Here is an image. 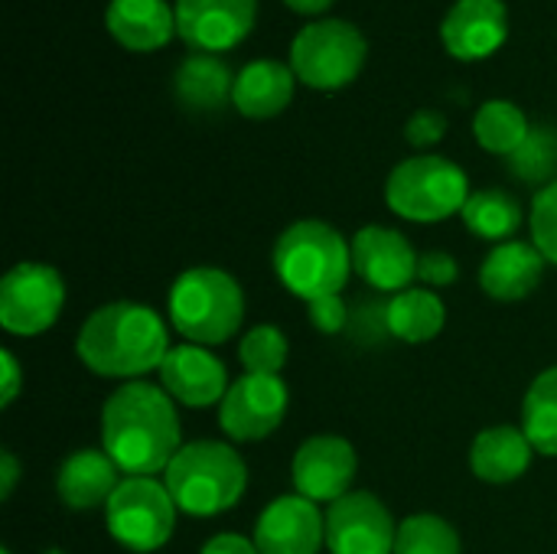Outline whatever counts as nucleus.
<instances>
[{"label": "nucleus", "mask_w": 557, "mask_h": 554, "mask_svg": "<svg viewBox=\"0 0 557 554\" xmlns=\"http://www.w3.org/2000/svg\"><path fill=\"white\" fill-rule=\"evenodd\" d=\"M392 330H388V300L379 304V300H362L352 307L349 313V340L359 343V346H379L382 340H388Z\"/></svg>", "instance_id": "2f4dec72"}, {"label": "nucleus", "mask_w": 557, "mask_h": 554, "mask_svg": "<svg viewBox=\"0 0 557 554\" xmlns=\"http://www.w3.org/2000/svg\"><path fill=\"white\" fill-rule=\"evenodd\" d=\"M163 483L180 513L212 519L242 503L248 490V464L225 441H193L170 460Z\"/></svg>", "instance_id": "20e7f679"}, {"label": "nucleus", "mask_w": 557, "mask_h": 554, "mask_svg": "<svg viewBox=\"0 0 557 554\" xmlns=\"http://www.w3.org/2000/svg\"><path fill=\"white\" fill-rule=\"evenodd\" d=\"M463 225L483 238V242H493V245H503V242H512L516 232L522 229V202L509 193V189H499V186H486V189H473L463 212H460Z\"/></svg>", "instance_id": "393cba45"}, {"label": "nucleus", "mask_w": 557, "mask_h": 554, "mask_svg": "<svg viewBox=\"0 0 557 554\" xmlns=\"http://www.w3.org/2000/svg\"><path fill=\"white\" fill-rule=\"evenodd\" d=\"M157 376H160V385L166 389V395L183 408L222 405V398L232 385L225 362L212 349L196 346V343L173 346Z\"/></svg>", "instance_id": "dca6fc26"}, {"label": "nucleus", "mask_w": 557, "mask_h": 554, "mask_svg": "<svg viewBox=\"0 0 557 554\" xmlns=\"http://www.w3.org/2000/svg\"><path fill=\"white\" fill-rule=\"evenodd\" d=\"M444 134H447V118L434 108L414 111L405 124V137L411 147H434Z\"/></svg>", "instance_id": "f704fd0d"}, {"label": "nucleus", "mask_w": 557, "mask_h": 554, "mask_svg": "<svg viewBox=\"0 0 557 554\" xmlns=\"http://www.w3.org/2000/svg\"><path fill=\"white\" fill-rule=\"evenodd\" d=\"M294 69L277 62V59H255L248 62L238 75H235V108L251 118V121H264L281 114L290 98H294Z\"/></svg>", "instance_id": "5701e85b"}, {"label": "nucleus", "mask_w": 557, "mask_h": 554, "mask_svg": "<svg viewBox=\"0 0 557 554\" xmlns=\"http://www.w3.org/2000/svg\"><path fill=\"white\" fill-rule=\"evenodd\" d=\"M447 323V307L431 287H408L388 297V330L398 343H431Z\"/></svg>", "instance_id": "b1692460"}, {"label": "nucleus", "mask_w": 557, "mask_h": 554, "mask_svg": "<svg viewBox=\"0 0 557 554\" xmlns=\"http://www.w3.org/2000/svg\"><path fill=\"white\" fill-rule=\"evenodd\" d=\"M287 405H290V389L281 376L245 372L228 385L219 405V424L225 438L235 444L264 441L281 428Z\"/></svg>", "instance_id": "9d476101"}, {"label": "nucleus", "mask_w": 557, "mask_h": 554, "mask_svg": "<svg viewBox=\"0 0 557 554\" xmlns=\"http://www.w3.org/2000/svg\"><path fill=\"white\" fill-rule=\"evenodd\" d=\"M460 278V264L447 251H424L418 258V281L424 287H450Z\"/></svg>", "instance_id": "72a5a7b5"}, {"label": "nucleus", "mask_w": 557, "mask_h": 554, "mask_svg": "<svg viewBox=\"0 0 557 554\" xmlns=\"http://www.w3.org/2000/svg\"><path fill=\"white\" fill-rule=\"evenodd\" d=\"M0 372H3V392H0V405L10 408L23 389V369L13 356V349H0Z\"/></svg>", "instance_id": "c9c22d12"}, {"label": "nucleus", "mask_w": 557, "mask_h": 554, "mask_svg": "<svg viewBox=\"0 0 557 554\" xmlns=\"http://www.w3.org/2000/svg\"><path fill=\"white\" fill-rule=\"evenodd\" d=\"M529 131H532V124H529L525 111L506 98L486 101L473 118V134H476L480 147L490 153H499V157L516 153V147L529 137Z\"/></svg>", "instance_id": "bb28decb"}, {"label": "nucleus", "mask_w": 557, "mask_h": 554, "mask_svg": "<svg viewBox=\"0 0 557 554\" xmlns=\"http://www.w3.org/2000/svg\"><path fill=\"white\" fill-rule=\"evenodd\" d=\"M271 261L277 281L310 304L326 294H343L352 274V242L330 222L300 219L277 235Z\"/></svg>", "instance_id": "7ed1b4c3"}, {"label": "nucleus", "mask_w": 557, "mask_h": 554, "mask_svg": "<svg viewBox=\"0 0 557 554\" xmlns=\"http://www.w3.org/2000/svg\"><path fill=\"white\" fill-rule=\"evenodd\" d=\"M65 307V281L52 264L20 261L0 281V327L10 336H39Z\"/></svg>", "instance_id": "1a4fd4ad"}, {"label": "nucleus", "mask_w": 557, "mask_h": 554, "mask_svg": "<svg viewBox=\"0 0 557 554\" xmlns=\"http://www.w3.org/2000/svg\"><path fill=\"white\" fill-rule=\"evenodd\" d=\"M369 56V42L349 20H313L307 23L290 46L294 75L320 91H336L349 85Z\"/></svg>", "instance_id": "6e6552de"}, {"label": "nucleus", "mask_w": 557, "mask_h": 554, "mask_svg": "<svg viewBox=\"0 0 557 554\" xmlns=\"http://www.w3.org/2000/svg\"><path fill=\"white\" fill-rule=\"evenodd\" d=\"M170 349L163 317L134 300H114L91 310L75 340V356L91 376L124 382L160 372Z\"/></svg>", "instance_id": "f03ea898"}, {"label": "nucleus", "mask_w": 557, "mask_h": 554, "mask_svg": "<svg viewBox=\"0 0 557 554\" xmlns=\"http://www.w3.org/2000/svg\"><path fill=\"white\" fill-rule=\"evenodd\" d=\"M545 264L548 261L535 248V242L512 238V242L493 245L480 264V287L486 297L503 300V304L525 300L539 291L545 278Z\"/></svg>", "instance_id": "a211bd4d"}, {"label": "nucleus", "mask_w": 557, "mask_h": 554, "mask_svg": "<svg viewBox=\"0 0 557 554\" xmlns=\"http://www.w3.org/2000/svg\"><path fill=\"white\" fill-rule=\"evenodd\" d=\"M522 431L535 454L557 457V366L535 376L522 402Z\"/></svg>", "instance_id": "a878e982"}, {"label": "nucleus", "mask_w": 557, "mask_h": 554, "mask_svg": "<svg viewBox=\"0 0 557 554\" xmlns=\"http://www.w3.org/2000/svg\"><path fill=\"white\" fill-rule=\"evenodd\" d=\"M0 554H13V552H10V549H0Z\"/></svg>", "instance_id": "ea45409f"}, {"label": "nucleus", "mask_w": 557, "mask_h": 554, "mask_svg": "<svg viewBox=\"0 0 557 554\" xmlns=\"http://www.w3.org/2000/svg\"><path fill=\"white\" fill-rule=\"evenodd\" d=\"M166 310L173 330L186 343L212 349L242 330L245 291L228 271L215 264H196L173 281Z\"/></svg>", "instance_id": "39448f33"}, {"label": "nucleus", "mask_w": 557, "mask_h": 554, "mask_svg": "<svg viewBox=\"0 0 557 554\" xmlns=\"http://www.w3.org/2000/svg\"><path fill=\"white\" fill-rule=\"evenodd\" d=\"M121 480H124V473L117 470V464L104 451L85 447V451L69 454L65 464L59 467L55 493H59L65 509L91 513V509L108 506V500L114 496Z\"/></svg>", "instance_id": "6ab92c4d"}, {"label": "nucleus", "mask_w": 557, "mask_h": 554, "mask_svg": "<svg viewBox=\"0 0 557 554\" xmlns=\"http://www.w3.org/2000/svg\"><path fill=\"white\" fill-rule=\"evenodd\" d=\"M535 447L525 438L522 428L512 424H496L476 434L473 447H470V470L493 487L512 483L519 477H525V470L532 467Z\"/></svg>", "instance_id": "412c9836"}, {"label": "nucleus", "mask_w": 557, "mask_h": 554, "mask_svg": "<svg viewBox=\"0 0 557 554\" xmlns=\"http://www.w3.org/2000/svg\"><path fill=\"white\" fill-rule=\"evenodd\" d=\"M359 470V457L356 447L346 438L336 434H317L307 438L290 464V477H294V490L310 500V503H326L333 506L336 500H343L346 493H352V480Z\"/></svg>", "instance_id": "f8f14e48"}, {"label": "nucleus", "mask_w": 557, "mask_h": 554, "mask_svg": "<svg viewBox=\"0 0 557 554\" xmlns=\"http://www.w3.org/2000/svg\"><path fill=\"white\" fill-rule=\"evenodd\" d=\"M470 199L467 173L437 153H418L401 160L385 180V202L408 222H444L460 216Z\"/></svg>", "instance_id": "423d86ee"}, {"label": "nucleus", "mask_w": 557, "mask_h": 554, "mask_svg": "<svg viewBox=\"0 0 557 554\" xmlns=\"http://www.w3.org/2000/svg\"><path fill=\"white\" fill-rule=\"evenodd\" d=\"M199 554H261V552H258L255 539H245V535H235V532H219V535H212V539L202 545V552Z\"/></svg>", "instance_id": "e433bc0d"}, {"label": "nucleus", "mask_w": 557, "mask_h": 554, "mask_svg": "<svg viewBox=\"0 0 557 554\" xmlns=\"http://www.w3.org/2000/svg\"><path fill=\"white\" fill-rule=\"evenodd\" d=\"M395 554H460V535L447 519L418 513L398 522Z\"/></svg>", "instance_id": "c85d7f7f"}, {"label": "nucleus", "mask_w": 557, "mask_h": 554, "mask_svg": "<svg viewBox=\"0 0 557 554\" xmlns=\"http://www.w3.org/2000/svg\"><path fill=\"white\" fill-rule=\"evenodd\" d=\"M20 480V464L10 451H0V500H10Z\"/></svg>", "instance_id": "4c0bfd02"}, {"label": "nucleus", "mask_w": 557, "mask_h": 554, "mask_svg": "<svg viewBox=\"0 0 557 554\" xmlns=\"http://www.w3.org/2000/svg\"><path fill=\"white\" fill-rule=\"evenodd\" d=\"M414 245L388 225H366L352 235V271L382 294H401L418 281Z\"/></svg>", "instance_id": "ddd939ff"}, {"label": "nucleus", "mask_w": 557, "mask_h": 554, "mask_svg": "<svg viewBox=\"0 0 557 554\" xmlns=\"http://www.w3.org/2000/svg\"><path fill=\"white\" fill-rule=\"evenodd\" d=\"M176 503L157 477H124L104 506L111 539L134 554L160 552L176 532Z\"/></svg>", "instance_id": "0eeeda50"}, {"label": "nucleus", "mask_w": 557, "mask_h": 554, "mask_svg": "<svg viewBox=\"0 0 557 554\" xmlns=\"http://www.w3.org/2000/svg\"><path fill=\"white\" fill-rule=\"evenodd\" d=\"M287 353H290L287 336L274 323H258L238 343V362L245 366V372H255V376H281Z\"/></svg>", "instance_id": "c756f323"}, {"label": "nucleus", "mask_w": 557, "mask_h": 554, "mask_svg": "<svg viewBox=\"0 0 557 554\" xmlns=\"http://www.w3.org/2000/svg\"><path fill=\"white\" fill-rule=\"evenodd\" d=\"M176 33L196 52L238 46L258 16V0H176Z\"/></svg>", "instance_id": "2eb2a0df"}, {"label": "nucleus", "mask_w": 557, "mask_h": 554, "mask_svg": "<svg viewBox=\"0 0 557 554\" xmlns=\"http://www.w3.org/2000/svg\"><path fill=\"white\" fill-rule=\"evenodd\" d=\"M529 229H532L535 248L545 255L548 264L557 268V180L535 193L532 212H529Z\"/></svg>", "instance_id": "7c9ffc66"}, {"label": "nucleus", "mask_w": 557, "mask_h": 554, "mask_svg": "<svg viewBox=\"0 0 557 554\" xmlns=\"http://www.w3.org/2000/svg\"><path fill=\"white\" fill-rule=\"evenodd\" d=\"M349 313H352V310L346 307L343 294H326V297H317V300L307 304L310 323H313L320 333H326V336L349 330Z\"/></svg>", "instance_id": "473e14b6"}, {"label": "nucleus", "mask_w": 557, "mask_h": 554, "mask_svg": "<svg viewBox=\"0 0 557 554\" xmlns=\"http://www.w3.org/2000/svg\"><path fill=\"white\" fill-rule=\"evenodd\" d=\"M398 522L369 490H352L326 509L330 554H395Z\"/></svg>", "instance_id": "9b49d317"}, {"label": "nucleus", "mask_w": 557, "mask_h": 554, "mask_svg": "<svg viewBox=\"0 0 557 554\" xmlns=\"http://www.w3.org/2000/svg\"><path fill=\"white\" fill-rule=\"evenodd\" d=\"M251 539L261 554H320L326 545V516L300 493L274 496L261 509Z\"/></svg>", "instance_id": "4468645a"}, {"label": "nucleus", "mask_w": 557, "mask_h": 554, "mask_svg": "<svg viewBox=\"0 0 557 554\" xmlns=\"http://www.w3.org/2000/svg\"><path fill=\"white\" fill-rule=\"evenodd\" d=\"M509 173L532 186H548L557 180V127L539 124L529 131V137L516 147V153L506 157Z\"/></svg>", "instance_id": "cd10ccee"}, {"label": "nucleus", "mask_w": 557, "mask_h": 554, "mask_svg": "<svg viewBox=\"0 0 557 554\" xmlns=\"http://www.w3.org/2000/svg\"><path fill=\"white\" fill-rule=\"evenodd\" d=\"M108 33L131 52H153L176 33V10L166 0H111Z\"/></svg>", "instance_id": "aec40b11"}, {"label": "nucleus", "mask_w": 557, "mask_h": 554, "mask_svg": "<svg viewBox=\"0 0 557 554\" xmlns=\"http://www.w3.org/2000/svg\"><path fill=\"white\" fill-rule=\"evenodd\" d=\"M509 36V13L503 0H457L441 23V39L450 56L473 62L493 56Z\"/></svg>", "instance_id": "f3484780"}, {"label": "nucleus", "mask_w": 557, "mask_h": 554, "mask_svg": "<svg viewBox=\"0 0 557 554\" xmlns=\"http://www.w3.org/2000/svg\"><path fill=\"white\" fill-rule=\"evenodd\" d=\"M173 95L186 111H222L235 95V75L215 52H193L173 72Z\"/></svg>", "instance_id": "4be33fe9"}, {"label": "nucleus", "mask_w": 557, "mask_h": 554, "mask_svg": "<svg viewBox=\"0 0 557 554\" xmlns=\"http://www.w3.org/2000/svg\"><path fill=\"white\" fill-rule=\"evenodd\" d=\"M183 447L176 402L163 385L124 382L101 405V451L124 477L166 473Z\"/></svg>", "instance_id": "f257e3e1"}, {"label": "nucleus", "mask_w": 557, "mask_h": 554, "mask_svg": "<svg viewBox=\"0 0 557 554\" xmlns=\"http://www.w3.org/2000/svg\"><path fill=\"white\" fill-rule=\"evenodd\" d=\"M290 10H297V13H323V10H330L333 7V0H284Z\"/></svg>", "instance_id": "58836bf2"}]
</instances>
